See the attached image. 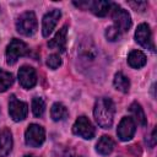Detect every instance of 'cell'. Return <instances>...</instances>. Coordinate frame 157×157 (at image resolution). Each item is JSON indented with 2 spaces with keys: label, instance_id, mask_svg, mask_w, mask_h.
I'll use <instances>...</instances> for the list:
<instances>
[{
  "label": "cell",
  "instance_id": "6da1fadb",
  "mask_svg": "<svg viewBox=\"0 0 157 157\" xmlns=\"http://www.w3.org/2000/svg\"><path fill=\"white\" fill-rule=\"evenodd\" d=\"M114 113H115V107L110 98L101 97L96 101L93 115H94L97 124L101 128L109 129L112 126L113 119H114Z\"/></svg>",
  "mask_w": 157,
  "mask_h": 157
},
{
  "label": "cell",
  "instance_id": "7a4b0ae2",
  "mask_svg": "<svg viewBox=\"0 0 157 157\" xmlns=\"http://www.w3.org/2000/svg\"><path fill=\"white\" fill-rule=\"evenodd\" d=\"M37 18L34 12L32 11H26L22 15L18 16L17 21H16V29L18 33H21L22 36H33L37 32Z\"/></svg>",
  "mask_w": 157,
  "mask_h": 157
},
{
  "label": "cell",
  "instance_id": "3957f363",
  "mask_svg": "<svg viewBox=\"0 0 157 157\" xmlns=\"http://www.w3.org/2000/svg\"><path fill=\"white\" fill-rule=\"evenodd\" d=\"M29 52L27 44L20 39H12L7 48H6V61L7 64L12 65L17 61V59L20 56H23V55H27Z\"/></svg>",
  "mask_w": 157,
  "mask_h": 157
},
{
  "label": "cell",
  "instance_id": "277c9868",
  "mask_svg": "<svg viewBox=\"0 0 157 157\" xmlns=\"http://www.w3.org/2000/svg\"><path fill=\"white\" fill-rule=\"evenodd\" d=\"M110 10H112V17L115 23L114 27H117L119 31H123V32L129 31V28L131 27V17L129 12L124 10L123 7H120L119 5L113 4V2H112Z\"/></svg>",
  "mask_w": 157,
  "mask_h": 157
},
{
  "label": "cell",
  "instance_id": "5b68a950",
  "mask_svg": "<svg viewBox=\"0 0 157 157\" xmlns=\"http://www.w3.org/2000/svg\"><path fill=\"white\" fill-rule=\"evenodd\" d=\"M72 132L77 136L86 139V140H91L94 137L96 130H94L92 123L88 120V118L85 115H81L76 119V121L72 126Z\"/></svg>",
  "mask_w": 157,
  "mask_h": 157
},
{
  "label": "cell",
  "instance_id": "8992f818",
  "mask_svg": "<svg viewBox=\"0 0 157 157\" xmlns=\"http://www.w3.org/2000/svg\"><path fill=\"white\" fill-rule=\"evenodd\" d=\"M45 140V131L38 124H31L25 132V141L31 147H39Z\"/></svg>",
  "mask_w": 157,
  "mask_h": 157
},
{
  "label": "cell",
  "instance_id": "52a82bcc",
  "mask_svg": "<svg viewBox=\"0 0 157 157\" xmlns=\"http://www.w3.org/2000/svg\"><path fill=\"white\" fill-rule=\"evenodd\" d=\"M27 113H28V105L25 102L18 101L12 94L9 101V114L12 118V120L21 121L27 117Z\"/></svg>",
  "mask_w": 157,
  "mask_h": 157
},
{
  "label": "cell",
  "instance_id": "ba28073f",
  "mask_svg": "<svg viewBox=\"0 0 157 157\" xmlns=\"http://www.w3.org/2000/svg\"><path fill=\"white\" fill-rule=\"evenodd\" d=\"M135 40L144 48L150 49L151 52H155V45L152 43V37H151V29L148 25L141 23L137 26L135 31Z\"/></svg>",
  "mask_w": 157,
  "mask_h": 157
},
{
  "label": "cell",
  "instance_id": "9c48e42d",
  "mask_svg": "<svg viewBox=\"0 0 157 157\" xmlns=\"http://www.w3.org/2000/svg\"><path fill=\"white\" fill-rule=\"evenodd\" d=\"M135 130H136V125L134 119L130 117H124L118 125L117 135L121 141H129L132 139Z\"/></svg>",
  "mask_w": 157,
  "mask_h": 157
},
{
  "label": "cell",
  "instance_id": "30bf717a",
  "mask_svg": "<svg viewBox=\"0 0 157 157\" xmlns=\"http://www.w3.org/2000/svg\"><path fill=\"white\" fill-rule=\"evenodd\" d=\"M18 81H20V85L26 90L34 87V85L37 83L36 70L32 66H27V65L21 66L18 70Z\"/></svg>",
  "mask_w": 157,
  "mask_h": 157
},
{
  "label": "cell",
  "instance_id": "8fae6325",
  "mask_svg": "<svg viewBox=\"0 0 157 157\" xmlns=\"http://www.w3.org/2000/svg\"><path fill=\"white\" fill-rule=\"evenodd\" d=\"M61 17V12L60 10H52L50 12L45 13L43 17V22H42V34L43 37H48L53 29L55 28L59 18Z\"/></svg>",
  "mask_w": 157,
  "mask_h": 157
},
{
  "label": "cell",
  "instance_id": "7c38bea8",
  "mask_svg": "<svg viewBox=\"0 0 157 157\" xmlns=\"http://www.w3.org/2000/svg\"><path fill=\"white\" fill-rule=\"evenodd\" d=\"M66 32H67V26H63L53 37V39L48 42V47L54 50L64 52L66 45Z\"/></svg>",
  "mask_w": 157,
  "mask_h": 157
},
{
  "label": "cell",
  "instance_id": "4fadbf2b",
  "mask_svg": "<svg viewBox=\"0 0 157 157\" xmlns=\"http://www.w3.org/2000/svg\"><path fill=\"white\" fill-rule=\"evenodd\" d=\"M112 7V2L109 1H87L86 9H90L94 15L103 17L105 16Z\"/></svg>",
  "mask_w": 157,
  "mask_h": 157
},
{
  "label": "cell",
  "instance_id": "5bb4252c",
  "mask_svg": "<svg viewBox=\"0 0 157 157\" xmlns=\"http://www.w3.org/2000/svg\"><path fill=\"white\" fill-rule=\"evenodd\" d=\"M78 53L82 59L93 60L97 56V48L90 39H85L83 42H81V44L78 47Z\"/></svg>",
  "mask_w": 157,
  "mask_h": 157
},
{
  "label": "cell",
  "instance_id": "9a60e30c",
  "mask_svg": "<svg viewBox=\"0 0 157 157\" xmlns=\"http://www.w3.org/2000/svg\"><path fill=\"white\" fill-rule=\"evenodd\" d=\"M12 148V136L10 130L4 129L0 132V157H6Z\"/></svg>",
  "mask_w": 157,
  "mask_h": 157
},
{
  "label": "cell",
  "instance_id": "2e32d148",
  "mask_svg": "<svg viewBox=\"0 0 157 157\" xmlns=\"http://www.w3.org/2000/svg\"><path fill=\"white\" fill-rule=\"evenodd\" d=\"M128 63L134 69H140L146 64V55L141 50H131L128 55Z\"/></svg>",
  "mask_w": 157,
  "mask_h": 157
},
{
  "label": "cell",
  "instance_id": "e0dca14e",
  "mask_svg": "<svg viewBox=\"0 0 157 157\" xmlns=\"http://www.w3.org/2000/svg\"><path fill=\"white\" fill-rule=\"evenodd\" d=\"M113 148H114V141L112 140V137L107 135L102 136L96 145V150L101 155H109L113 151Z\"/></svg>",
  "mask_w": 157,
  "mask_h": 157
},
{
  "label": "cell",
  "instance_id": "ac0fdd59",
  "mask_svg": "<svg viewBox=\"0 0 157 157\" xmlns=\"http://www.w3.org/2000/svg\"><path fill=\"white\" fill-rule=\"evenodd\" d=\"M113 85L118 91H120L123 93H126L130 88V81L123 72H117L115 74L114 80H113Z\"/></svg>",
  "mask_w": 157,
  "mask_h": 157
},
{
  "label": "cell",
  "instance_id": "d6986e66",
  "mask_svg": "<svg viewBox=\"0 0 157 157\" xmlns=\"http://www.w3.org/2000/svg\"><path fill=\"white\" fill-rule=\"evenodd\" d=\"M50 117L53 118V120L55 121H60V120H64L66 117H67V109L64 104L56 102L52 105V109H50Z\"/></svg>",
  "mask_w": 157,
  "mask_h": 157
},
{
  "label": "cell",
  "instance_id": "ffe728a7",
  "mask_svg": "<svg viewBox=\"0 0 157 157\" xmlns=\"http://www.w3.org/2000/svg\"><path fill=\"white\" fill-rule=\"evenodd\" d=\"M129 110L130 113L134 115V118L136 119V121L141 125V126H145L147 124V120H146V117H145V113H144V109L141 108V105L137 103V102H134L130 104L129 107Z\"/></svg>",
  "mask_w": 157,
  "mask_h": 157
},
{
  "label": "cell",
  "instance_id": "44dd1931",
  "mask_svg": "<svg viewBox=\"0 0 157 157\" xmlns=\"http://www.w3.org/2000/svg\"><path fill=\"white\" fill-rule=\"evenodd\" d=\"M44 109H45V103L43 101V98L40 97H34L32 99V112H33V115L39 118L43 115L44 113Z\"/></svg>",
  "mask_w": 157,
  "mask_h": 157
},
{
  "label": "cell",
  "instance_id": "7402d4cb",
  "mask_svg": "<svg viewBox=\"0 0 157 157\" xmlns=\"http://www.w3.org/2000/svg\"><path fill=\"white\" fill-rule=\"evenodd\" d=\"M13 82V77L10 72L0 69V92H5Z\"/></svg>",
  "mask_w": 157,
  "mask_h": 157
},
{
  "label": "cell",
  "instance_id": "603a6c76",
  "mask_svg": "<svg viewBox=\"0 0 157 157\" xmlns=\"http://www.w3.org/2000/svg\"><path fill=\"white\" fill-rule=\"evenodd\" d=\"M105 38L108 40H110V42H115V40H118L120 38V31L117 27L110 26V27H108L105 29Z\"/></svg>",
  "mask_w": 157,
  "mask_h": 157
},
{
  "label": "cell",
  "instance_id": "cb8c5ba5",
  "mask_svg": "<svg viewBox=\"0 0 157 157\" xmlns=\"http://www.w3.org/2000/svg\"><path fill=\"white\" fill-rule=\"evenodd\" d=\"M47 65L53 70L58 69L61 65V58L59 56V54H50L47 59Z\"/></svg>",
  "mask_w": 157,
  "mask_h": 157
},
{
  "label": "cell",
  "instance_id": "d4e9b609",
  "mask_svg": "<svg viewBox=\"0 0 157 157\" xmlns=\"http://www.w3.org/2000/svg\"><path fill=\"white\" fill-rule=\"evenodd\" d=\"M129 5L136 11H144L145 7L147 6V2H145V1H130Z\"/></svg>",
  "mask_w": 157,
  "mask_h": 157
},
{
  "label": "cell",
  "instance_id": "484cf974",
  "mask_svg": "<svg viewBox=\"0 0 157 157\" xmlns=\"http://www.w3.org/2000/svg\"><path fill=\"white\" fill-rule=\"evenodd\" d=\"M25 157H38V156H34V155H25Z\"/></svg>",
  "mask_w": 157,
  "mask_h": 157
}]
</instances>
